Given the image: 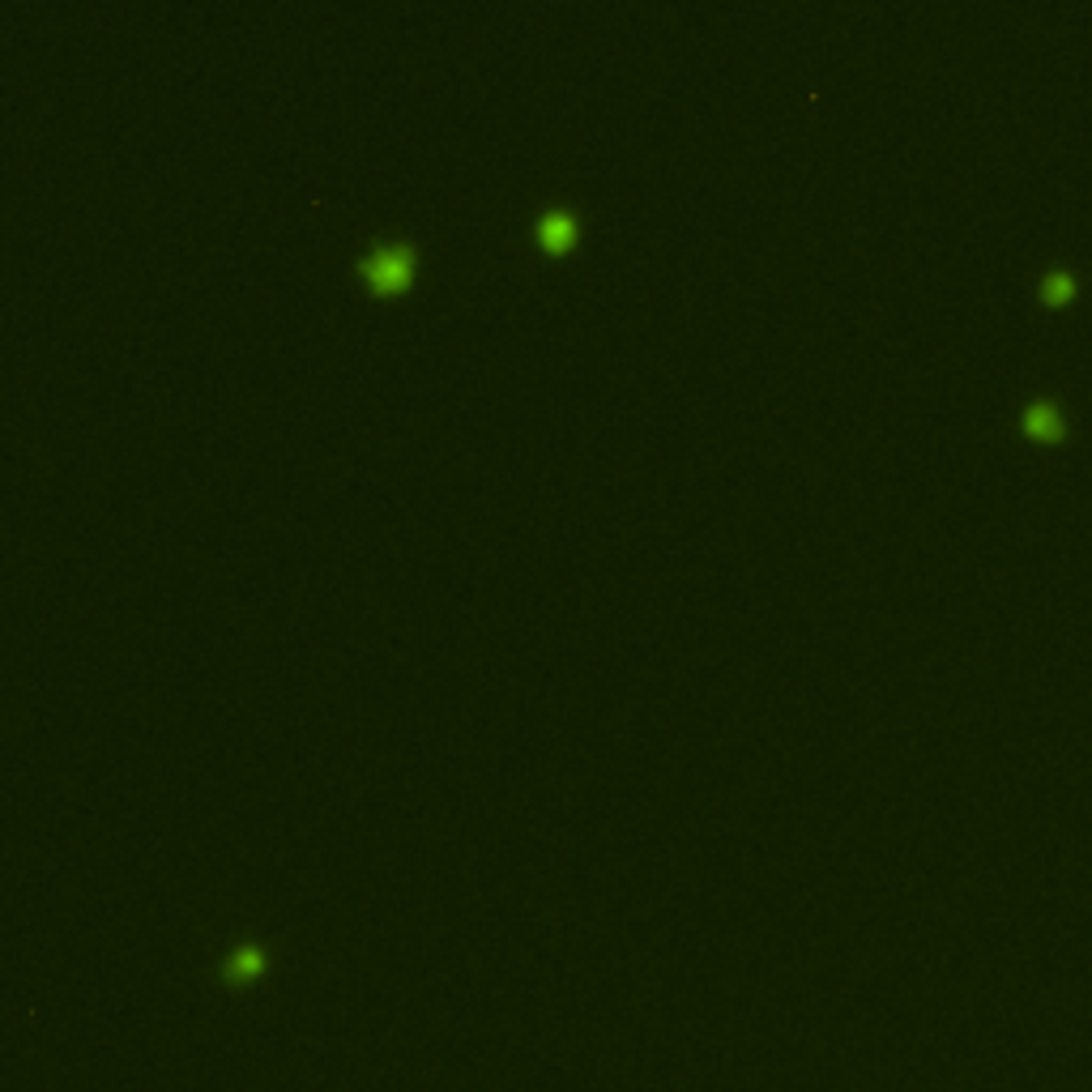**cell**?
Listing matches in <instances>:
<instances>
[{
    "label": "cell",
    "mask_w": 1092,
    "mask_h": 1092,
    "mask_svg": "<svg viewBox=\"0 0 1092 1092\" xmlns=\"http://www.w3.org/2000/svg\"><path fill=\"white\" fill-rule=\"evenodd\" d=\"M355 273L371 295H401L419 278V243L406 236H380L355 256Z\"/></svg>",
    "instance_id": "1"
},
{
    "label": "cell",
    "mask_w": 1092,
    "mask_h": 1092,
    "mask_svg": "<svg viewBox=\"0 0 1092 1092\" xmlns=\"http://www.w3.org/2000/svg\"><path fill=\"white\" fill-rule=\"evenodd\" d=\"M577 236H581V223H577L572 205H542L534 214V240L542 243V247L564 252V247L577 243Z\"/></svg>",
    "instance_id": "2"
},
{
    "label": "cell",
    "mask_w": 1092,
    "mask_h": 1092,
    "mask_svg": "<svg viewBox=\"0 0 1092 1092\" xmlns=\"http://www.w3.org/2000/svg\"><path fill=\"white\" fill-rule=\"evenodd\" d=\"M260 969H265V948H260V944H243V948H236V952L227 956V965H223V973H227L231 981H247V977H256Z\"/></svg>",
    "instance_id": "3"
}]
</instances>
